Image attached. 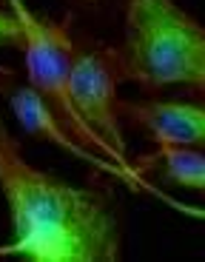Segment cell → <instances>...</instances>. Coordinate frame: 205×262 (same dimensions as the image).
Returning <instances> with one entry per match:
<instances>
[{"label": "cell", "mask_w": 205, "mask_h": 262, "mask_svg": "<svg viewBox=\"0 0 205 262\" xmlns=\"http://www.w3.org/2000/svg\"><path fill=\"white\" fill-rule=\"evenodd\" d=\"M0 191L12 211V239L0 256L20 259H120V205L106 188L72 185L23 160L0 120Z\"/></svg>", "instance_id": "1"}, {"label": "cell", "mask_w": 205, "mask_h": 262, "mask_svg": "<svg viewBox=\"0 0 205 262\" xmlns=\"http://www.w3.org/2000/svg\"><path fill=\"white\" fill-rule=\"evenodd\" d=\"M123 77L148 92L188 85L202 92L205 32L174 0H126L123 6Z\"/></svg>", "instance_id": "2"}, {"label": "cell", "mask_w": 205, "mask_h": 262, "mask_svg": "<svg viewBox=\"0 0 205 262\" xmlns=\"http://www.w3.org/2000/svg\"><path fill=\"white\" fill-rule=\"evenodd\" d=\"M126 83L120 52L92 34L74 32L72 66L66 77V97L80 125L92 134L100 154L120 171V180L131 183L126 157V137L117 117V85Z\"/></svg>", "instance_id": "3"}, {"label": "cell", "mask_w": 205, "mask_h": 262, "mask_svg": "<svg viewBox=\"0 0 205 262\" xmlns=\"http://www.w3.org/2000/svg\"><path fill=\"white\" fill-rule=\"evenodd\" d=\"M117 117L134 123L154 145H202L205 105L202 100H120Z\"/></svg>", "instance_id": "4"}, {"label": "cell", "mask_w": 205, "mask_h": 262, "mask_svg": "<svg viewBox=\"0 0 205 262\" xmlns=\"http://www.w3.org/2000/svg\"><path fill=\"white\" fill-rule=\"evenodd\" d=\"M0 94L9 100L12 112L17 114V120L26 125L32 134L49 137L52 143H57L60 148H66V151H72V154H77V157L88 160L92 165H100L97 160L66 131V125L60 123L54 108L46 103V97H43L32 83H20L12 69H3V66H0Z\"/></svg>", "instance_id": "5"}, {"label": "cell", "mask_w": 205, "mask_h": 262, "mask_svg": "<svg viewBox=\"0 0 205 262\" xmlns=\"http://www.w3.org/2000/svg\"><path fill=\"white\" fill-rule=\"evenodd\" d=\"M131 185L168 183L179 188L202 191L205 185V154L202 145H157L128 163Z\"/></svg>", "instance_id": "6"}, {"label": "cell", "mask_w": 205, "mask_h": 262, "mask_svg": "<svg viewBox=\"0 0 205 262\" xmlns=\"http://www.w3.org/2000/svg\"><path fill=\"white\" fill-rule=\"evenodd\" d=\"M72 3L88 14H117L126 6V0H72Z\"/></svg>", "instance_id": "7"}]
</instances>
